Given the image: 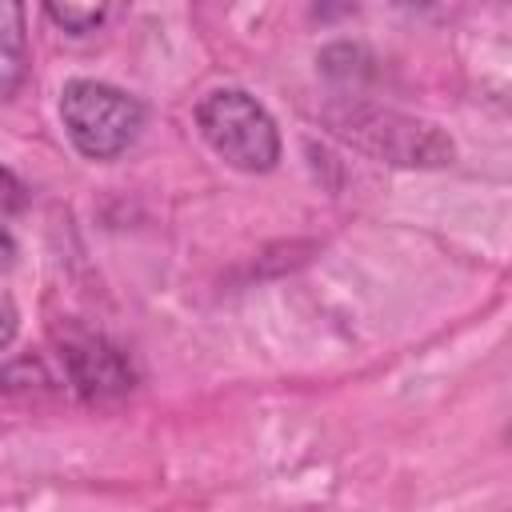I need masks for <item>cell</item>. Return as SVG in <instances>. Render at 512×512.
<instances>
[{
  "label": "cell",
  "mask_w": 512,
  "mask_h": 512,
  "mask_svg": "<svg viewBox=\"0 0 512 512\" xmlns=\"http://www.w3.org/2000/svg\"><path fill=\"white\" fill-rule=\"evenodd\" d=\"M328 128L348 140L352 148L400 164V168H444L456 156V144L448 140V132H440L432 120L396 112V108H380V104H336L324 112Z\"/></svg>",
  "instance_id": "6da1fadb"
},
{
  "label": "cell",
  "mask_w": 512,
  "mask_h": 512,
  "mask_svg": "<svg viewBox=\"0 0 512 512\" xmlns=\"http://www.w3.org/2000/svg\"><path fill=\"white\" fill-rule=\"evenodd\" d=\"M196 128L208 148L240 172H272L280 160V132L268 108L244 88H216L196 104Z\"/></svg>",
  "instance_id": "7a4b0ae2"
},
{
  "label": "cell",
  "mask_w": 512,
  "mask_h": 512,
  "mask_svg": "<svg viewBox=\"0 0 512 512\" xmlns=\"http://www.w3.org/2000/svg\"><path fill=\"white\" fill-rule=\"evenodd\" d=\"M60 120L80 156L112 160L136 140L144 124V104L104 80H68L60 92Z\"/></svg>",
  "instance_id": "3957f363"
},
{
  "label": "cell",
  "mask_w": 512,
  "mask_h": 512,
  "mask_svg": "<svg viewBox=\"0 0 512 512\" xmlns=\"http://www.w3.org/2000/svg\"><path fill=\"white\" fill-rule=\"evenodd\" d=\"M64 368L68 380L76 384L80 396L88 400H104V396H120L132 388V368L124 360V352L116 344H108L104 336H72L64 340Z\"/></svg>",
  "instance_id": "277c9868"
},
{
  "label": "cell",
  "mask_w": 512,
  "mask_h": 512,
  "mask_svg": "<svg viewBox=\"0 0 512 512\" xmlns=\"http://www.w3.org/2000/svg\"><path fill=\"white\" fill-rule=\"evenodd\" d=\"M28 76V36L24 8L0 0V100H12Z\"/></svg>",
  "instance_id": "5b68a950"
},
{
  "label": "cell",
  "mask_w": 512,
  "mask_h": 512,
  "mask_svg": "<svg viewBox=\"0 0 512 512\" xmlns=\"http://www.w3.org/2000/svg\"><path fill=\"white\" fill-rule=\"evenodd\" d=\"M44 12H48V20L60 24L68 36H84V32H92V28L104 20V8H96V4H48Z\"/></svg>",
  "instance_id": "8992f818"
},
{
  "label": "cell",
  "mask_w": 512,
  "mask_h": 512,
  "mask_svg": "<svg viewBox=\"0 0 512 512\" xmlns=\"http://www.w3.org/2000/svg\"><path fill=\"white\" fill-rule=\"evenodd\" d=\"M16 328H20V316H16V304L0 292V352L12 344V336H16Z\"/></svg>",
  "instance_id": "52a82bcc"
},
{
  "label": "cell",
  "mask_w": 512,
  "mask_h": 512,
  "mask_svg": "<svg viewBox=\"0 0 512 512\" xmlns=\"http://www.w3.org/2000/svg\"><path fill=\"white\" fill-rule=\"evenodd\" d=\"M20 204V184L0 168V208H16Z\"/></svg>",
  "instance_id": "ba28073f"
},
{
  "label": "cell",
  "mask_w": 512,
  "mask_h": 512,
  "mask_svg": "<svg viewBox=\"0 0 512 512\" xmlns=\"http://www.w3.org/2000/svg\"><path fill=\"white\" fill-rule=\"evenodd\" d=\"M12 256H16V240H12V232H8L4 220H0V272L12 264Z\"/></svg>",
  "instance_id": "9c48e42d"
}]
</instances>
